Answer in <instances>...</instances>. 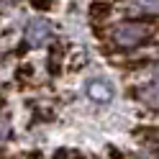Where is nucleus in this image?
I'll return each mask as SVG.
<instances>
[{
	"label": "nucleus",
	"mask_w": 159,
	"mask_h": 159,
	"mask_svg": "<svg viewBox=\"0 0 159 159\" xmlns=\"http://www.w3.org/2000/svg\"><path fill=\"white\" fill-rule=\"evenodd\" d=\"M131 95L139 103H144L149 111L159 113V82H149V85H141V87H134Z\"/></svg>",
	"instance_id": "nucleus-4"
},
{
	"label": "nucleus",
	"mask_w": 159,
	"mask_h": 159,
	"mask_svg": "<svg viewBox=\"0 0 159 159\" xmlns=\"http://www.w3.org/2000/svg\"><path fill=\"white\" fill-rule=\"evenodd\" d=\"M152 77H154V82H159V62L152 64Z\"/></svg>",
	"instance_id": "nucleus-8"
},
{
	"label": "nucleus",
	"mask_w": 159,
	"mask_h": 159,
	"mask_svg": "<svg viewBox=\"0 0 159 159\" xmlns=\"http://www.w3.org/2000/svg\"><path fill=\"white\" fill-rule=\"evenodd\" d=\"M52 34H54V28H52V23L46 21V18H31V21L26 23V31H23V36H26V44L28 46H44L49 39H52Z\"/></svg>",
	"instance_id": "nucleus-2"
},
{
	"label": "nucleus",
	"mask_w": 159,
	"mask_h": 159,
	"mask_svg": "<svg viewBox=\"0 0 159 159\" xmlns=\"http://www.w3.org/2000/svg\"><path fill=\"white\" fill-rule=\"evenodd\" d=\"M108 39L118 46V49H141L146 44L154 41V28L149 23L134 21V18H126V21H118L116 26L108 28Z\"/></svg>",
	"instance_id": "nucleus-1"
},
{
	"label": "nucleus",
	"mask_w": 159,
	"mask_h": 159,
	"mask_svg": "<svg viewBox=\"0 0 159 159\" xmlns=\"http://www.w3.org/2000/svg\"><path fill=\"white\" fill-rule=\"evenodd\" d=\"M131 3H136V8H141V11L159 13V0H131Z\"/></svg>",
	"instance_id": "nucleus-6"
},
{
	"label": "nucleus",
	"mask_w": 159,
	"mask_h": 159,
	"mask_svg": "<svg viewBox=\"0 0 159 159\" xmlns=\"http://www.w3.org/2000/svg\"><path fill=\"white\" fill-rule=\"evenodd\" d=\"M31 5L36 11H49V5H52V0H31Z\"/></svg>",
	"instance_id": "nucleus-7"
},
{
	"label": "nucleus",
	"mask_w": 159,
	"mask_h": 159,
	"mask_svg": "<svg viewBox=\"0 0 159 159\" xmlns=\"http://www.w3.org/2000/svg\"><path fill=\"white\" fill-rule=\"evenodd\" d=\"M111 13H113V3H111V0H93V3H90V18L95 23L108 21Z\"/></svg>",
	"instance_id": "nucleus-5"
},
{
	"label": "nucleus",
	"mask_w": 159,
	"mask_h": 159,
	"mask_svg": "<svg viewBox=\"0 0 159 159\" xmlns=\"http://www.w3.org/2000/svg\"><path fill=\"white\" fill-rule=\"evenodd\" d=\"M85 93H87V98L95 100V103H111L116 90H113V85L108 82L105 77H95V80H87Z\"/></svg>",
	"instance_id": "nucleus-3"
}]
</instances>
